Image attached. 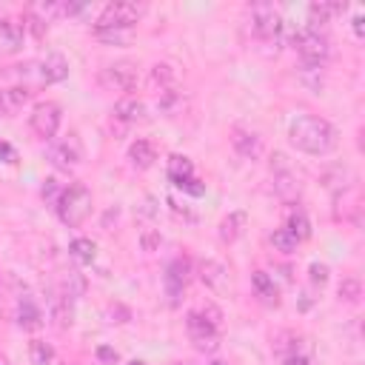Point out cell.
Here are the masks:
<instances>
[{"mask_svg":"<svg viewBox=\"0 0 365 365\" xmlns=\"http://www.w3.org/2000/svg\"><path fill=\"white\" fill-rule=\"evenodd\" d=\"M17 71H26V74L34 71V74H37V83H40V86H48V83H60V80L68 77V60H66L63 54L51 51V54H46V57L37 60V63L17 66Z\"/></svg>","mask_w":365,"mask_h":365,"instance_id":"8","label":"cell"},{"mask_svg":"<svg viewBox=\"0 0 365 365\" xmlns=\"http://www.w3.org/2000/svg\"><path fill=\"white\" fill-rule=\"evenodd\" d=\"M197 274L205 282V288H211L214 294H228L231 291V271H228V265H222L217 259H200Z\"/></svg>","mask_w":365,"mask_h":365,"instance_id":"11","label":"cell"},{"mask_svg":"<svg viewBox=\"0 0 365 365\" xmlns=\"http://www.w3.org/2000/svg\"><path fill=\"white\" fill-rule=\"evenodd\" d=\"M339 9H345V6H339V3H311L308 6V29H319V26H325L328 20H331V14H336Z\"/></svg>","mask_w":365,"mask_h":365,"instance_id":"21","label":"cell"},{"mask_svg":"<svg viewBox=\"0 0 365 365\" xmlns=\"http://www.w3.org/2000/svg\"><path fill=\"white\" fill-rule=\"evenodd\" d=\"M97 40L103 43H111V46H125L131 40V31H123V29H111V31H94Z\"/></svg>","mask_w":365,"mask_h":365,"instance_id":"30","label":"cell"},{"mask_svg":"<svg viewBox=\"0 0 365 365\" xmlns=\"http://www.w3.org/2000/svg\"><path fill=\"white\" fill-rule=\"evenodd\" d=\"M245 222H248L245 211H231V214L220 222V240H222V242H234V240H240L242 231H245Z\"/></svg>","mask_w":365,"mask_h":365,"instance_id":"19","label":"cell"},{"mask_svg":"<svg viewBox=\"0 0 365 365\" xmlns=\"http://www.w3.org/2000/svg\"><path fill=\"white\" fill-rule=\"evenodd\" d=\"M114 117H120L123 123H145L148 120V108L137 97H123L114 106Z\"/></svg>","mask_w":365,"mask_h":365,"instance_id":"16","label":"cell"},{"mask_svg":"<svg viewBox=\"0 0 365 365\" xmlns=\"http://www.w3.org/2000/svg\"><path fill=\"white\" fill-rule=\"evenodd\" d=\"M174 365H185V362H174Z\"/></svg>","mask_w":365,"mask_h":365,"instance_id":"39","label":"cell"},{"mask_svg":"<svg viewBox=\"0 0 365 365\" xmlns=\"http://www.w3.org/2000/svg\"><path fill=\"white\" fill-rule=\"evenodd\" d=\"M282 228H288V231L297 237V242H302V240H308V237H311V222H308L305 211H299V208L288 214V222H285Z\"/></svg>","mask_w":365,"mask_h":365,"instance_id":"24","label":"cell"},{"mask_svg":"<svg viewBox=\"0 0 365 365\" xmlns=\"http://www.w3.org/2000/svg\"><path fill=\"white\" fill-rule=\"evenodd\" d=\"M128 365H145V362H143V359H131Z\"/></svg>","mask_w":365,"mask_h":365,"instance_id":"37","label":"cell"},{"mask_svg":"<svg viewBox=\"0 0 365 365\" xmlns=\"http://www.w3.org/2000/svg\"><path fill=\"white\" fill-rule=\"evenodd\" d=\"M23 34H26V26H20L14 17H0V51H6V54L20 51Z\"/></svg>","mask_w":365,"mask_h":365,"instance_id":"13","label":"cell"},{"mask_svg":"<svg viewBox=\"0 0 365 365\" xmlns=\"http://www.w3.org/2000/svg\"><path fill=\"white\" fill-rule=\"evenodd\" d=\"M100 86L108 91H131L137 86V66L134 63H108L100 68Z\"/></svg>","mask_w":365,"mask_h":365,"instance_id":"9","label":"cell"},{"mask_svg":"<svg viewBox=\"0 0 365 365\" xmlns=\"http://www.w3.org/2000/svg\"><path fill=\"white\" fill-rule=\"evenodd\" d=\"M17 322H20L26 331H34V328L43 325V311H40L29 297H23L20 305H17Z\"/></svg>","mask_w":365,"mask_h":365,"instance_id":"20","label":"cell"},{"mask_svg":"<svg viewBox=\"0 0 365 365\" xmlns=\"http://www.w3.org/2000/svg\"><path fill=\"white\" fill-rule=\"evenodd\" d=\"M60 123H63V108H60L54 100H40V103L31 106L29 128H31L40 140H54V134L60 131Z\"/></svg>","mask_w":365,"mask_h":365,"instance_id":"6","label":"cell"},{"mask_svg":"<svg viewBox=\"0 0 365 365\" xmlns=\"http://www.w3.org/2000/svg\"><path fill=\"white\" fill-rule=\"evenodd\" d=\"M11 108H9V100H6V91H0V117H9Z\"/></svg>","mask_w":365,"mask_h":365,"instance_id":"36","label":"cell"},{"mask_svg":"<svg viewBox=\"0 0 365 365\" xmlns=\"http://www.w3.org/2000/svg\"><path fill=\"white\" fill-rule=\"evenodd\" d=\"M51 319L57 328H68L71 325V297L60 294L51 299Z\"/></svg>","mask_w":365,"mask_h":365,"instance_id":"23","label":"cell"},{"mask_svg":"<svg viewBox=\"0 0 365 365\" xmlns=\"http://www.w3.org/2000/svg\"><path fill=\"white\" fill-rule=\"evenodd\" d=\"M362 23H365V17H362V11H356V14H354V34H356V37L365 34V26H362Z\"/></svg>","mask_w":365,"mask_h":365,"instance_id":"35","label":"cell"},{"mask_svg":"<svg viewBox=\"0 0 365 365\" xmlns=\"http://www.w3.org/2000/svg\"><path fill=\"white\" fill-rule=\"evenodd\" d=\"M54 205H57L60 222L68 225V228H77V225H83L86 217L91 214V191H88L86 185H80V182H71V185H66V188L57 194Z\"/></svg>","mask_w":365,"mask_h":365,"instance_id":"3","label":"cell"},{"mask_svg":"<svg viewBox=\"0 0 365 365\" xmlns=\"http://www.w3.org/2000/svg\"><path fill=\"white\" fill-rule=\"evenodd\" d=\"M68 254L74 257V262H80V265H91L94 257H97V245H94L88 237H77V240L68 242Z\"/></svg>","mask_w":365,"mask_h":365,"instance_id":"22","label":"cell"},{"mask_svg":"<svg viewBox=\"0 0 365 365\" xmlns=\"http://www.w3.org/2000/svg\"><path fill=\"white\" fill-rule=\"evenodd\" d=\"M220 308L217 305H202L200 311L188 314V336L197 351H217L220 345Z\"/></svg>","mask_w":365,"mask_h":365,"instance_id":"2","label":"cell"},{"mask_svg":"<svg viewBox=\"0 0 365 365\" xmlns=\"http://www.w3.org/2000/svg\"><path fill=\"white\" fill-rule=\"evenodd\" d=\"M308 271H311V282H314V285H325V282H328L331 268H328L325 262H311V268H308Z\"/></svg>","mask_w":365,"mask_h":365,"instance_id":"31","label":"cell"},{"mask_svg":"<svg viewBox=\"0 0 365 365\" xmlns=\"http://www.w3.org/2000/svg\"><path fill=\"white\" fill-rule=\"evenodd\" d=\"M188 279H191V262L188 259H174L165 268V294L171 297V305H177V297L185 291Z\"/></svg>","mask_w":365,"mask_h":365,"instance_id":"12","label":"cell"},{"mask_svg":"<svg viewBox=\"0 0 365 365\" xmlns=\"http://www.w3.org/2000/svg\"><path fill=\"white\" fill-rule=\"evenodd\" d=\"M140 242H143V248H145V251H154V248H157L163 240H160V234H157V231H143Z\"/></svg>","mask_w":365,"mask_h":365,"instance_id":"32","label":"cell"},{"mask_svg":"<svg viewBox=\"0 0 365 365\" xmlns=\"http://www.w3.org/2000/svg\"><path fill=\"white\" fill-rule=\"evenodd\" d=\"M148 86H151L157 94H165V91H171V88H177V71H174V66H168V63L151 66V68H148Z\"/></svg>","mask_w":365,"mask_h":365,"instance_id":"15","label":"cell"},{"mask_svg":"<svg viewBox=\"0 0 365 365\" xmlns=\"http://www.w3.org/2000/svg\"><path fill=\"white\" fill-rule=\"evenodd\" d=\"M29 356H31V365H54V348L43 339H34L29 345Z\"/></svg>","mask_w":365,"mask_h":365,"instance_id":"26","label":"cell"},{"mask_svg":"<svg viewBox=\"0 0 365 365\" xmlns=\"http://www.w3.org/2000/svg\"><path fill=\"white\" fill-rule=\"evenodd\" d=\"M288 140H291V145L297 151L322 157V154H331L336 148V128L328 120H322V117L299 114L288 125Z\"/></svg>","mask_w":365,"mask_h":365,"instance_id":"1","label":"cell"},{"mask_svg":"<svg viewBox=\"0 0 365 365\" xmlns=\"http://www.w3.org/2000/svg\"><path fill=\"white\" fill-rule=\"evenodd\" d=\"M165 174H168V180H171L177 188H182L188 180H194V165H191L188 157H182V154H171L168 163H165Z\"/></svg>","mask_w":365,"mask_h":365,"instance_id":"17","label":"cell"},{"mask_svg":"<svg viewBox=\"0 0 365 365\" xmlns=\"http://www.w3.org/2000/svg\"><path fill=\"white\" fill-rule=\"evenodd\" d=\"M48 157H51V163H54L57 168H63V171L77 168V165L83 163V143H80V137L71 131V134L54 140L51 148H48Z\"/></svg>","mask_w":365,"mask_h":365,"instance_id":"10","label":"cell"},{"mask_svg":"<svg viewBox=\"0 0 365 365\" xmlns=\"http://www.w3.org/2000/svg\"><path fill=\"white\" fill-rule=\"evenodd\" d=\"M362 297V285H359V279H342L339 282V299H345V302H356Z\"/></svg>","mask_w":365,"mask_h":365,"instance_id":"29","label":"cell"},{"mask_svg":"<svg viewBox=\"0 0 365 365\" xmlns=\"http://www.w3.org/2000/svg\"><path fill=\"white\" fill-rule=\"evenodd\" d=\"M97 359H103L106 365H114V362H117V351L108 348V345H100V348H97Z\"/></svg>","mask_w":365,"mask_h":365,"instance_id":"33","label":"cell"},{"mask_svg":"<svg viewBox=\"0 0 365 365\" xmlns=\"http://www.w3.org/2000/svg\"><path fill=\"white\" fill-rule=\"evenodd\" d=\"M279 354H282V362H285V365H311L308 354L299 348V342H297V339H294L288 348H279Z\"/></svg>","mask_w":365,"mask_h":365,"instance_id":"28","label":"cell"},{"mask_svg":"<svg viewBox=\"0 0 365 365\" xmlns=\"http://www.w3.org/2000/svg\"><path fill=\"white\" fill-rule=\"evenodd\" d=\"M231 145L242 160H257L262 154V140L254 131H245V128H234L231 131Z\"/></svg>","mask_w":365,"mask_h":365,"instance_id":"14","label":"cell"},{"mask_svg":"<svg viewBox=\"0 0 365 365\" xmlns=\"http://www.w3.org/2000/svg\"><path fill=\"white\" fill-rule=\"evenodd\" d=\"M128 160H131L134 168H151L154 160H157V151H154V145L148 140H134L128 145Z\"/></svg>","mask_w":365,"mask_h":365,"instance_id":"18","label":"cell"},{"mask_svg":"<svg viewBox=\"0 0 365 365\" xmlns=\"http://www.w3.org/2000/svg\"><path fill=\"white\" fill-rule=\"evenodd\" d=\"M0 160H3V163H17V151H14L6 140H0Z\"/></svg>","mask_w":365,"mask_h":365,"instance_id":"34","label":"cell"},{"mask_svg":"<svg viewBox=\"0 0 365 365\" xmlns=\"http://www.w3.org/2000/svg\"><path fill=\"white\" fill-rule=\"evenodd\" d=\"M294 46L299 51V57L305 60V66H317L322 68L325 60L331 57V40L319 31V29H299L297 37H294Z\"/></svg>","mask_w":365,"mask_h":365,"instance_id":"5","label":"cell"},{"mask_svg":"<svg viewBox=\"0 0 365 365\" xmlns=\"http://www.w3.org/2000/svg\"><path fill=\"white\" fill-rule=\"evenodd\" d=\"M251 282H254V288H257V294H259L262 299L277 302V285H274V277H268L265 271H254V274H251Z\"/></svg>","mask_w":365,"mask_h":365,"instance_id":"25","label":"cell"},{"mask_svg":"<svg viewBox=\"0 0 365 365\" xmlns=\"http://www.w3.org/2000/svg\"><path fill=\"white\" fill-rule=\"evenodd\" d=\"M251 34L259 40H277L282 34V14L271 3H257L251 6Z\"/></svg>","mask_w":365,"mask_h":365,"instance_id":"7","label":"cell"},{"mask_svg":"<svg viewBox=\"0 0 365 365\" xmlns=\"http://www.w3.org/2000/svg\"><path fill=\"white\" fill-rule=\"evenodd\" d=\"M143 14H145V6H140V3H128V0L108 3V6H103V11L97 14L94 31H111V29L128 31Z\"/></svg>","mask_w":365,"mask_h":365,"instance_id":"4","label":"cell"},{"mask_svg":"<svg viewBox=\"0 0 365 365\" xmlns=\"http://www.w3.org/2000/svg\"><path fill=\"white\" fill-rule=\"evenodd\" d=\"M271 242H274V248L277 251H282V254H291V251H297V237L288 231V228H277L274 234H271Z\"/></svg>","mask_w":365,"mask_h":365,"instance_id":"27","label":"cell"},{"mask_svg":"<svg viewBox=\"0 0 365 365\" xmlns=\"http://www.w3.org/2000/svg\"><path fill=\"white\" fill-rule=\"evenodd\" d=\"M0 365H9V359H6V354H0Z\"/></svg>","mask_w":365,"mask_h":365,"instance_id":"38","label":"cell"}]
</instances>
